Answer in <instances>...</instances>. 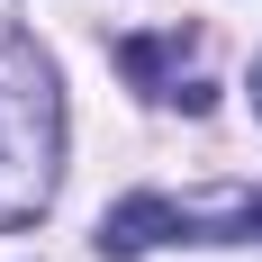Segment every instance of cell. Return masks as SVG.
I'll return each instance as SVG.
<instances>
[{
    "mask_svg": "<svg viewBox=\"0 0 262 262\" xmlns=\"http://www.w3.org/2000/svg\"><path fill=\"white\" fill-rule=\"evenodd\" d=\"M54 163H63L54 63L27 46L18 27H0V226H27L54 199Z\"/></svg>",
    "mask_w": 262,
    "mask_h": 262,
    "instance_id": "cell-1",
    "label": "cell"
},
{
    "mask_svg": "<svg viewBox=\"0 0 262 262\" xmlns=\"http://www.w3.org/2000/svg\"><path fill=\"white\" fill-rule=\"evenodd\" d=\"M262 235V190H208V199H172V190H136L100 217V253L127 262L145 244H235Z\"/></svg>",
    "mask_w": 262,
    "mask_h": 262,
    "instance_id": "cell-2",
    "label": "cell"
},
{
    "mask_svg": "<svg viewBox=\"0 0 262 262\" xmlns=\"http://www.w3.org/2000/svg\"><path fill=\"white\" fill-rule=\"evenodd\" d=\"M190 54V27H163V36H127V46H118V73L136 81V91H172V63H181Z\"/></svg>",
    "mask_w": 262,
    "mask_h": 262,
    "instance_id": "cell-3",
    "label": "cell"
},
{
    "mask_svg": "<svg viewBox=\"0 0 262 262\" xmlns=\"http://www.w3.org/2000/svg\"><path fill=\"white\" fill-rule=\"evenodd\" d=\"M253 108H262V63H253Z\"/></svg>",
    "mask_w": 262,
    "mask_h": 262,
    "instance_id": "cell-4",
    "label": "cell"
}]
</instances>
